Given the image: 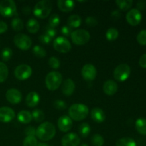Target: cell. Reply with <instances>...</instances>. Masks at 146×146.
Returning <instances> with one entry per match:
<instances>
[{"label": "cell", "mask_w": 146, "mask_h": 146, "mask_svg": "<svg viewBox=\"0 0 146 146\" xmlns=\"http://www.w3.org/2000/svg\"><path fill=\"white\" fill-rule=\"evenodd\" d=\"M56 135V128L54 124L50 122L41 123L36 130V136L42 141H48Z\"/></svg>", "instance_id": "obj_1"}, {"label": "cell", "mask_w": 146, "mask_h": 146, "mask_svg": "<svg viewBox=\"0 0 146 146\" xmlns=\"http://www.w3.org/2000/svg\"><path fill=\"white\" fill-rule=\"evenodd\" d=\"M89 109L88 106L82 104H75L71 106L68 109L69 117L76 121H81L85 119L88 115Z\"/></svg>", "instance_id": "obj_2"}, {"label": "cell", "mask_w": 146, "mask_h": 146, "mask_svg": "<svg viewBox=\"0 0 146 146\" xmlns=\"http://www.w3.org/2000/svg\"><path fill=\"white\" fill-rule=\"evenodd\" d=\"M52 2L48 0H42L36 3L33 9L34 16L39 19H45L52 10Z\"/></svg>", "instance_id": "obj_3"}, {"label": "cell", "mask_w": 146, "mask_h": 146, "mask_svg": "<svg viewBox=\"0 0 146 146\" xmlns=\"http://www.w3.org/2000/svg\"><path fill=\"white\" fill-rule=\"evenodd\" d=\"M63 81L62 75L58 71H51L46 76L45 84L50 91H56L61 85Z\"/></svg>", "instance_id": "obj_4"}, {"label": "cell", "mask_w": 146, "mask_h": 146, "mask_svg": "<svg viewBox=\"0 0 146 146\" xmlns=\"http://www.w3.org/2000/svg\"><path fill=\"white\" fill-rule=\"evenodd\" d=\"M73 43L76 45L82 46L89 41L91 36L89 32L85 29H76L73 31L71 34Z\"/></svg>", "instance_id": "obj_5"}, {"label": "cell", "mask_w": 146, "mask_h": 146, "mask_svg": "<svg viewBox=\"0 0 146 146\" xmlns=\"http://www.w3.org/2000/svg\"><path fill=\"white\" fill-rule=\"evenodd\" d=\"M17 13V6L12 0L0 1V14L4 17H11Z\"/></svg>", "instance_id": "obj_6"}, {"label": "cell", "mask_w": 146, "mask_h": 146, "mask_svg": "<svg viewBox=\"0 0 146 146\" xmlns=\"http://www.w3.org/2000/svg\"><path fill=\"white\" fill-rule=\"evenodd\" d=\"M131 67L126 64H122L116 66L113 71V76L115 80L123 82L129 78L131 75Z\"/></svg>", "instance_id": "obj_7"}, {"label": "cell", "mask_w": 146, "mask_h": 146, "mask_svg": "<svg viewBox=\"0 0 146 146\" xmlns=\"http://www.w3.org/2000/svg\"><path fill=\"white\" fill-rule=\"evenodd\" d=\"M14 43L17 48L23 51H27L31 48L32 41L31 38L24 34H17L14 37Z\"/></svg>", "instance_id": "obj_8"}, {"label": "cell", "mask_w": 146, "mask_h": 146, "mask_svg": "<svg viewBox=\"0 0 146 146\" xmlns=\"http://www.w3.org/2000/svg\"><path fill=\"white\" fill-rule=\"evenodd\" d=\"M53 46L56 51L62 54L68 53L71 49V43L64 36H58L56 38L53 43Z\"/></svg>", "instance_id": "obj_9"}, {"label": "cell", "mask_w": 146, "mask_h": 146, "mask_svg": "<svg viewBox=\"0 0 146 146\" xmlns=\"http://www.w3.org/2000/svg\"><path fill=\"white\" fill-rule=\"evenodd\" d=\"M32 74V68L27 64H21L16 67L14 70V76L20 81H25L28 79Z\"/></svg>", "instance_id": "obj_10"}, {"label": "cell", "mask_w": 146, "mask_h": 146, "mask_svg": "<svg viewBox=\"0 0 146 146\" xmlns=\"http://www.w3.org/2000/svg\"><path fill=\"white\" fill-rule=\"evenodd\" d=\"M81 75L86 81H94L97 75L96 68L91 64H86L83 66L82 70H81Z\"/></svg>", "instance_id": "obj_11"}, {"label": "cell", "mask_w": 146, "mask_h": 146, "mask_svg": "<svg viewBox=\"0 0 146 146\" xmlns=\"http://www.w3.org/2000/svg\"><path fill=\"white\" fill-rule=\"evenodd\" d=\"M142 20V14L137 9H132L126 14V21L130 25L137 26Z\"/></svg>", "instance_id": "obj_12"}, {"label": "cell", "mask_w": 146, "mask_h": 146, "mask_svg": "<svg viewBox=\"0 0 146 146\" xmlns=\"http://www.w3.org/2000/svg\"><path fill=\"white\" fill-rule=\"evenodd\" d=\"M80 138L77 134L69 133L64 135L61 139L62 146H78L80 144Z\"/></svg>", "instance_id": "obj_13"}, {"label": "cell", "mask_w": 146, "mask_h": 146, "mask_svg": "<svg viewBox=\"0 0 146 146\" xmlns=\"http://www.w3.org/2000/svg\"><path fill=\"white\" fill-rule=\"evenodd\" d=\"M6 98L11 104H18L22 99V94L16 88H10L6 93Z\"/></svg>", "instance_id": "obj_14"}, {"label": "cell", "mask_w": 146, "mask_h": 146, "mask_svg": "<svg viewBox=\"0 0 146 146\" xmlns=\"http://www.w3.org/2000/svg\"><path fill=\"white\" fill-rule=\"evenodd\" d=\"M15 117V113L8 106L0 108V121L2 123H9Z\"/></svg>", "instance_id": "obj_15"}, {"label": "cell", "mask_w": 146, "mask_h": 146, "mask_svg": "<svg viewBox=\"0 0 146 146\" xmlns=\"http://www.w3.org/2000/svg\"><path fill=\"white\" fill-rule=\"evenodd\" d=\"M58 129L64 133L69 131L72 128L73 122L72 119L67 115H62L58 120Z\"/></svg>", "instance_id": "obj_16"}, {"label": "cell", "mask_w": 146, "mask_h": 146, "mask_svg": "<svg viewBox=\"0 0 146 146\" xmlns=\"http://www.w3.org/2000/svg\"><path fill=\"white\" fill-rule=\"evenodd\" d=\"M75 83L71 78H67L63 82L61 86V91L65 96H70L75 91Z\"/></svg>", "instance_id": "obj_17"}, {"label": "cell", "mask_w": 146, "mask_h": 146, "mask_svg": "<svg viewBox=\"0 0 146 146\" xmlns=\"http://www.w3.org/2000/svg\"><path fill=\"white\" fill-rule=\"evenodd\" d=\"M118 84L113 80H108L103 86L104 92L108 96H113L118 91Z\"/></svg>", "instance_id": "obj_18"}, {"label": "cell", "mask_w": 146, "mask_h": 146, "mask_svg": "<svg viewBox=\"0 0 146 146\" xmlns=\"http://www.w3.org/2000/svg\"><path fill=\"white\" fill-rule=\"evenodd\" d=\"M40 96L36 91H31L26 97V104L30 108L35 107L39 104Z\"/></svg>", "instance_id": "obj_19"}, {"label": "cell", "mask_w": 146, "mask_h": 146, "mask_svg": "<svg viewBox=\"0 0 146 146\" xmlns=\"http://www.w3.org/2000/svg\"><path fill=\"white\" fill-rule=\"evenodd\" d=\"M58 9L63 12H70L75 7V2L71 0H58L57 1Z\"/></svg>", "instance_id": "obj_20"}, {"label": "cell", "mask_w": 146, "mask_h": 146, "mask_svg": "<svg viewBox=\"0 0 146 146\" xmlns=\"http://www.w3.org/2000/svg\"><path fill=\"white\" fill-rule=\"evenodd\" d=\"M91 118L96 123H103L106 119L104 111L98 107L94 108L91 111Z\"/></svg>", "instance_id": "obj_21"}, {"label": "cell", "mask_w": 146, "mask_h": 146, "mask_svg": "<svg viewBox=\"0 0 146 146\" xmlns=\"http://www.w3.org/2000/svg\"><path fill=\"white\" fill-rule=\"evenodd\" d=\"M17 120L23 124L29 123L32 121L31 113L27 111H21L17 114Z\"/></svg>", "instance_id": "obj_22"}, {"label": "cell", "mask_w": 146, "mask_h": 146, "mask_svg": "<svg viewBox=\"0 0 146 146\" xmlns=\"http://www.w3.org/2000/svg\"><path fill=\"white\" fill-rule=\"evenodd\" d=\"M81 18L77 14L71 15L67 19V24L71 28H78L81 24Z\"/></svg>", "instance_id": "obj_23"}, {"label": "cell", "mask_w": 146, "mask_h": 146, "mask_svg": "<svg viewBox=\"0 0 146 146\" xmlns=\"http://www.w3.org/2000/svg\"><path fill=\"white\" fill-rule=\"evenodd\" d=\"M40 28V25L37 20L35 19H30L27 23V31L31 34H36Z\"/></svg>", "instance_id": "obj_24"}, {"label": "cell", "mask_w": 146, "mask_h": 146, "mask_svg": "<svg viewBox=\"0 0 146 146\" xmlns=\"http://www.w3.org/2000/svg\"><path fill=\"white\" fill-rule=\"evenodd\" d=\"M135 129L143 135H146V119L144 118H138L135 121Z\"/></svg>", "instance_id": "obj_25"}, {"label": "cell", "mask_w": 146, "mask_h": 146, "mask_svg": "<svg viewBox=\"0 0 146 146\" xmlns=\"http://www.w3.org/2000/svg\"><path fill=\"white\" fill-rule=\"evenodd\" d=\"M118 36H119V32L116 29L113 28V27L109 28L106 32V37L107 40L109 41H113L116 40Z\"/></svg>", "instance_id": "obj_26"}, {"label": "cell", "mask_w": 146, "mask_h": 146, "mask_svg": "<svg viewBox=\"0 0 146 146\" xmlns=\"http://www.w3.org/2000/svg\"><path fill=\"white\" fill-rule=\"evenodd\" d=\"M115 146H137V143L133 138L125 137L118 140Z\"/></svg>", "instance_id": "obj_27"}, {"label": "cell", "mask_w": 146, "mask_h": 146, "mask_svg": "<svg viewBox=\"0 0 146 146\" xmlns=\"http://www.w3.org/2000/svg\"><path fill=\"white\" fill-rule=\"evenodd\" d=\"M133 1L132 0H117L115 1V4H117L120 9L123 11H127L133 5Z\"/></svg>", "instance_id": "obj_28"}, {"label": "cell", "mask_w": 146, "mask_h": 146, "mask_svg": "<svg viewBox=\"0 0 146 146\" xmlns=\"http://www.w3.org/2000/svg\"><path fill=\"white\" fill-rule=\"evenodd\" d=\"M32 119L37 123H41L45 119V114L42 111L39 109H35L31 113Z\"/></svg>", "instance_id": "obj_29"}, {"label": "cell", "mask_w": 146, "mask_h": 146, "mask_svg": "<svg viewBox=\"0 0 146 146\" xmlns=\"http://www.w3.org/2000/svg\"><path fill=\"white\" fill-rule=\"evenodd\" d=\"M78 132L84 138H86L91 132V127L87 123H83L78 127Z\"/></svg>", "instance_id": "obj_30"}, {"label": "cell", "mask_w": 146, "mask_h": 146, "mask_svg": "<svg viewBox=\"0 0 146 146\" xmlns=\"http://www.w3.org/2000/svg\"><path fill=\"white\" fill-rule=\"evenodd\" d=\"M9 70L7 65L4 63L0 62V83H2L7 80L8 77Z\"/></svg>", "instance_id": "obj_31"}, {"label": "cell", "mask_w": 146, "mask_h": 146, "mask_svg": "<svg viewBox=\"0 0 146 146\" xmlns=\"http://www.w3.org/2000/svg\"><path fill=\"white\" fill-rule=\"evenodd\" d=\"M33 54L37 57V58H42L46 56V50L43 48L42 46L38 45L34 46V48H33Z\"/></svg>", "instance_id": "obj_32"}, {"label": "cell", "mask_w": 146, "mask_h": 146, "mask_svg": "<svg viewBox=\"0 0 146 146\" xmlns=\"http://www.w3.org/2000/svg\"><path fill=\"white\" fill-rule=\"evenodd\" d=\"M11 27L15 31H19L24 28V23L23 21L19 17H15L11 21Z\"/></svg>", "instance_id": "obj_33"}, {"label": "cell", "mask_w": 146, "mask_h": 146, "mask_svg": "<svg viewBox=\"0 0 146 146\" xmlns=\"http://www.w3.org/2000/svg\"><path fill=\"white\" fill-rule=\"evenodd\" d=\"M91 143L94 146H103L104 144V139L102 135L95 134L91 138Z\"/></svg>", "instance_id": "obj_34"}, {"label": "cell", "mask_w": 146, "mask_h": 146, "mask_svg": "<svg viewBox=\"0 0 146 146\" xmlns=\"http://www.w3.org/2000/svg\"><path fill=\"white\" fill-rule=\"evenodd\" d=\"M48 24H49L50 27H53V28L58 27L60 24L59 16L56 14H54L50 16L49 19H48Z\"/></svg>", "instance_id": "obj_35"}, {"label": "cell", "mask_w": 146, "mask_h": 146, "mask_svg": "<svg viewBox=\"0 0 146 146\" xmlns=\"http://www.w3.org/2000/svg\"><path fill=\"white\" fill-rule=\"evenodd\" d=\"M38 141L35 136H27L23 141V146H37Z\"/></svg>", "instance_id": "obj_36"}, {"label": "cell", "mask_w": 146, "mask_h": 146, "mask_svg": "<svg viewBox=\"0 0 146 146\" xmlns=\"http://www.w3.org/2000/svg\"><path fill=\"white\" fill-rule=\"evenodd\" d=\"M13 52L12 50L9 48H4L2 50L1 54V58L4 61H8L11 59V58L12 57Z\"/></svg>", "instance_id": "obj_37"}, {"label": "cell", "mask_w": 146, "mask_h": 146, "mask_svg": "<svg viewBox=\"0 0 146 146\" xmlns=\"http://www.w3.org/2000/svg\"><path fill=\"white\" fill-rule=\"evenodd\" d=\"M137 41L138 44L142 46L146 45V30H142L138 33L136 37Z\"/></svg>", "instance_id": "obj_38"}, {"label": "cell", "mask_w": 146, "mask_h": 146, "mask_svg": "<svg viewBox=\"0 0 146 146\" xmlns=\"http://www.w3.org/2000/svg\"><path fill=\"white\" fill-rule=\"evenodd\" d=\"M48 65L53 69H57L60 67V61L55 56H52L48 59Z\"/></svg>", "instance_id": "obj_39"}, {"label": "cell", "mask_w": 146, "mask_h": 146, "mask_svg": "<svg viewBox=\"0 0 146 146\" xmlns=\"http://www.w3.org/2000/svg\"><path fill=\"white\" fill-rule=\"evenodd\" d=\"M56 30L55 29V28L51 27L48 25L46 26V27L45 33H44V34H46L47 36H48L51 39H53V38L56 36Z\"/></svg>", "instance_id": "obj_40"}, {"label": "cell", "mask_w": 146, "mask_h": 146, "mask_svg": "<svg viewBox=\"0 0 146 146\" xmlns=\"http://www.w3.org/2000/svg\"><path fill=\"white\" fill-rule=\"evenodd\" d=\"M54 106L57 110H59V111H63L66 108V104L65 103V101H62V100L58 99L55 101Z\"/></svg>", "instance_id": "obj_41"}, {"label": "cell", "mask_w": 146, "mask_h": 146, "mask_svg": "<svg viewBox=\"0 0 146 146\" xmlns=\"http://www.w3.org/2000/svg\"><path fill=\"white\" fill-rule=\"evenodd\" d=\"M86 24L88 27H96L98 24V20L94 17H88L86 19Z\"/></svg>", "instance_id": "obj_42"}, {"label": "cell", "mask_w": 146, "mask_h": 146, "mask_svg": "<svg viewBox=\"0 0 146 146\" xmlns=\"http://www.w3.org/2000/svg\"><path fill=\"white\" fill-rule=\"evenodd\" d=\"M61 34L64 36L68 37L71 36V33H72V30H71V27H69L68 26L66 25V26H63V27H61Z\"/></svg>", "instance_id": "obj_43"}, {"label": "cell", "mask_w": 146, "mask_h": 146, "mask_svg": "<svg viewBox=\"0 0 146 146\" xmlns=\"http://www.w3.org/2000/svg\"><path fill=\"white\" fill-rule=\"evenodd\" d=\"M51 38H50L48 36H47L46 34H41V36H39V41L42 43L43 44H48L51 43Z\"/></svg>", "instance_id": "obj_44"}, {"label": "cell", "mask_w": 146, "mask_h": 146, "mask_svg": "<svg viewBox=\"0 0 146 146\" xmlns=\"http://www.w3.org/2000/svg\"><path fill=\"white\" fill-rule=\"evenodd\" d=\"M25 134L27 136H35L36 129L32 126L27 127L25 129Z\"/></svg>", "instance_id": "obj_45"}, {"label": "cell", "mask_w": 146, "mask_h": 146, "mask_svg": "<svg viewBox=\"0 0 146 146\" xmlns=\"http://www.w3.org/2000/svg\"><path fill=\"white\" fill-rule=\"evenodd\" d=\"M111 17H112L113 19H114V20L119 19L121 17V11L118 9L113 11L112 12H111Z\"/></svg>", "instance_id": "obj_46"}, {"label": "cell", "mask_w": 146, "mask_h": 146, "mask_svg": "<svg viewBox=\"0 0 146 146\" xmlns=\"http://www.w3.org/2000/svg\"><path fill=\"white\" fill-rule=\"evenodd\" d=\"M139 65L142 68H146V54H143L141 56L139 59Z\"/></svg>", "instance_id": "obj_47"}, {"label": "cell", "mask_w": 146, "mask_h": 146, "mask_svg": "<svg viewBox=\"0 0 146 146\" xmlns=\"http://www.w3.org/2000/svg\"><path fill=\"white\" fill-rule=\"evenodd\" d=\"M7 29H8L7 24L4 21H0V34L6 32L7 31Z\"/></svg>", "instance_id": "obj_48"}, {"label": "cell", "mask_w": 146, "mask_h": 146, "mask_svg": "<svg viewBox=\"0 0 146 146\" xmlns=\"http://www.w3.org/2000/svg\"><path fill=\"white\" fill-rule=\"evenodd\" d=\"M137 7L138 9H137L141 11V10H143L146 8V1H139L137 3Z\"/></svg>", "instance_id": "obj_49"}, {"label": "cell", "mask_w": 146, "mask_h": 146, "mask_svg": "<svg viewBox=\"0 0 146 146\" xmlns=\"http://www.w3.org/2000/svg\"><path fill=\"white\" fill-rule=\"evenodd\" d=\"M30 12H31V9L29 7H25L23 8V13L25 14H29Z\"/></svg>", "instance_id": "obj_50"}, {"label": "cell", "mask_w": 146, "mask_h": 146, "mask_svg": "<svg viewBox=\"0 0 146 146\" xmlns=\"http://www.w3.org/2000/svg\"><path fill=\"white\" fill-rule=\"evenodd\" d=\"M37 146H48L47 144L46 143H38Z\"/></svg>", "instance_id": "obj_51"}, {"label": "cell", "mask_w": 146, "mask_h": 146, "mask_svg": "<svg viewBox=\"0 0 146 146\" xmlns=\"http://www.w3.org/2000/svg\"><path fill=\"white\" fill-rule=\"evenodd\" d=\"M81 146H88V145H87V144H86V143H84V144H82V145H81Z\"/></svg>", "instance_id": "obj_52"}]
</instances>
